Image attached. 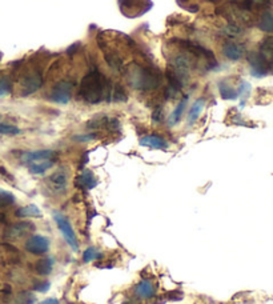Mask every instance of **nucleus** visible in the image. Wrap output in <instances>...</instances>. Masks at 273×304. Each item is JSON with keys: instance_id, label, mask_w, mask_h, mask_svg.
Instances as JSON below:
<instances>
[{"instance_id": "9b49d317", "label": "nucleus", "mask_w": 273, "mask_h": 304, "mask_svg": "<svg viewBox=\"0 0 273 304\" xmlns=\"http://www.w3.org/2000/svg\"><path fill=\"white\" fill-rule=\"evenodd\" d=\"M35 229V225L29 221H20V223H16V224L11 225L8 229H7V236L9 239H20L25 235H28L29 232H32Z\"/></svg>"}, {"instance_id": "5701e85b", "label": "nucleus", "mask_w": 273, "mask_h": 304, "mask_svg": "<svg viewBox=\"0 0 273 304\" xmlns=\"http://www.w3.org/2000/svg\"><path fill=\"white\" fill-rule=\"evenodd\" d=\"M35 302H36V296L29 291H23L17 294L16 299H15V304H33Z\"/></svg>"}, {"instance_id": "ddd939ff", "label": "nucleus", "mask_w": 273, "mask_h": 304, "mask_svg": "<svg viewBox=\"0 0 273 304\" xmlns=\"http://www.w3.org/2000/svg\"><path fill=\"white\" fill-rule=\"evenodd\" d=\"M135 295L141 300H148L155 298L156 295V288L153 286V283L151 280L143 279L140 283H137V286L135 287Z\"/></svg>"}, {"instance_id": "7c9ffc66", "label": "nucleus", "mask_w": 273, "mask_h": 304, "mask_svg": "<svg viewBox=\"0 0 273 304\" xmlns=\"http://www.w3.org/2000/svg\"><path fill=\"white\" fill-rule=\"evenodd\" d=\"M40 304H60V302L58 299H55V298H48V299L43 300Z\"/></svg>"}, {"instance_id": "0eeeda50", "label": "nucleus", "mask_w": 273, "mask_h": 304, "mask_svg": "<svg viewBox=\"0 0 273 304\" xmlns=\"http://www.w3.org/2000/svg\"><path fill=\"white\" fill-rule=\"evenodd\" d=\"M257 54L267 67L268 74L273 75V36H268L261 42Z\"/></svg>"}, {"instance_id": "f3484780", "label": "nucleus", "mask_w": 273, "mask_h": 304, "mask_svg": "<svg viewBox=\"0 0 273 304\" xmlns=\"http://www.w3.org/2000/svg\"><path fill=\"white\" fill-rule=\"evenodd\" d=\"M54 264L55 260L54 258H51V256L50 258L40 259V260H37L36 264H35V271L42 276L50 275L52 270H54Z\"/></svg>"}, {"instance_id": "2eb2a0df", "label": "nucleus", "mask_w": 273, "mask_h": 304, "mask_svg": "<svg viewBox=\"0 0 273 304\" xmlns=\"http://www.w3.org/2000/svg\"><path fill=\"white\" fill-rule=\"evenodd\" d=\"M119 3H120V8L125 16H127L128 11H133L135 7L141 9V12L143 13L147 12V11L151 8V7H147V5H145V3H149V0H119Z\"/></svg>"}, {"instance_id": "a211bd4d", "label": "nucleus", "mask_w": 273, "mask_h": 304, "mask_svg": "<svg viewBox=\"0 0 273 304\" xmlns=\"http://www.w3.org/2000/svg\"><path fill=\"white\" fill-rule=\"evenodd\" d=\"M257 27H259V29H261L263 32H273V12L272 11H269V9H267V11H264V12L261 13L260 16V20H259V23H257Z\"/></svg>"}, {"instance_id": "b1692460", "label": "nucleus", "mask_w": 273, "mask_h": 304, "mask_svg": "<svg viewBox=\"0 0 273 304\" xmlns=\"http://www.w3.org/2000/svg\"><path fill=\"white\" fill-rule=\"evenodd\" d=\"M101 258V254L100 251H97L95 247H88L87 250L83 252V262L84 263H90V262H95L97 259Z\"/></svg>"}, {"instance_id": "7ed1b4c3", "label": "nucleus", "mask_w": 273, "mask_h": 304, "mask_svg": "<svg viewBox=\"0 0 273 304\" xmlns=\"http://www.w3.org/2000/svg\"><path fill=\"white\" fill-rule=\"evenodd\" d=\"M54 219L55 221H56V224H58V228L59 231L62 232V235L64 236V239H66V242L68 243V246L72 248V251H79V242H78V238H76V235H75V231L74 228H72V225H71V221L70 219L66 216V215H63L62 212H58V211H55L54 212Z\"/></svg>"}, {"instance_id": "4468645a", "label": "nucleus", "mask_w": 273, "mask_h": 304, "mask_svg": "<svg viewBox=\"0 0 273 304\" xmlns=\"http://www.w3.org/2000/svg\"><path fill=\"white\" fill-rule=\"evenodd\" d=\"M97 184V180H96L93 172L90 171V170H84L76 179V186L79 188H83V190H92V188L96 187Z\"/></svg>"}, {"instance_id": "9d476101", "label": "nucleus", "mask_w": 273, "mask_h": 304, "mask_svg": "<svg viewBox=\"0 0 273 304\" xmlns=\"http://www.w3.org/2000/svg\"><path fill=\"white\" fill-rule=\"evenodd\" d=\"M55 152L52 150H37L31 151V152H24L21 155V162L29 166L32 163L42 162V160H48V159H54Z\"/></svg>"}, {"instance_id": "39448f33", "label": "nucleus", "mask_w": 273, "mask_h": 304, "mask_svg": "<svg viewBox=\"0 0 273 304\" xmlns=\"http://www.w3.org/2000/svg\"><path fill=\"white\" fill-rule=\"evenodd\" d=\"M42 86H43L42 74L37 71V70H33V71L25 74L24 78H23L20 82L21 96L32 95L33 92H36Z\"/></svg>"}, {"instance_id": "423d86ee", "label": "nucleus", "mask_w": 273, "mask_h": 304, "mask_svg": "<svg viewBox=\"0 0 273 304\" xmlns=\"http://www.w3.org/2000/svg\"><path fill=\"white\" fill-rule=\"evenodd\" d=\"M50 239L43 235H33L25 242V250L33 255H43L50 250Z\"/></svg>"}, {"instance_id": "c85d7f7f", "label": "nucleus", "mask_w": 273, "mask_h": 304, "mask_svg": "<svg viewBox=\"0 0 273 304\" xmlns=\"http://www.w3.org/2000/svg\"><path fill=\"white\" fill-rule=\"evenodd\" d=\"M96 133H87V135H76V136H74V140H76V142H92V140H95L96 139Z\"/></svg>"}, {"instance_id": "aec40b11", "label": "nucleus", "mask_w": 273, "mask_h": 304, "mask_svg": "<svg viewBox=\"0 0 273 304\" xmlns=\"http://www.w3.org/2000/svg\"><path fill=\"white\" fill-rule=\"evenodd\" d=\"M219 91H220V96L225 100H235L239 98L237 90L232 88V86H229L227 82H220Z\"/></svg>"}, {"instance_id": "f03ea898", "label": "nucleus", "mask_w": 273, "mask_h": 304, "mask_svg": "<svg viewBox=\"0 0 273 304\" xmlns=\"http://www.w3.org/2000/svg\"><path fill=\"white\" fill-rule=\"evenodd\" d=\"M125 75L128 83L136 90L151 91L162 84V75L153 67H143L137 63H132L127 67Z\"/></svg>"}, {"instance_id": "393cba45", "label": "nucleus", "mask_w": 273, "mask_h": 304, "mask_svg": "<svg viewBox=\"0 0 273 304\" xmlns=\"http://www.w3.org/2000/svg\"><path fill=\"white\" fill-rule=\"evenodd\" d=\"M20 132V129L15 127V125L0 123V133H1V135H11V136H13V135H19Z\"/></svg>"}, {"instance_id": "f257e3e1", "label": "nucleus", "mask_w": 273, "mask_h": 304, "mask_svg": "<svg viewBox=\"0 0 273 304\" xmlns=\"http://www.w3.org/2000/svg\"><path fill=\"white\" fill-rule=\"evenodd\" d=\"M113 86L99 71L88 72L82 79L79 95L90 104H99L101 101L111 103Z\"/></svg>"}, {"instance_id": "c756f323", "label": "nucleus", "mask_w": 273, "mask_h": 304, "mask_svg": "<svg viewBox=\"0 0 273 304\" xmlns=\"http://www.w3.org/2000/svg\"><path fill=\"white\" fill-rule=\"evenodd\" d=\"M51 283L50 282H37L35 286H33V290L36 292H47L50 290Z\"/></svg>"}, {"instance_id": "20e7f679", "label": "nucleus", "mask_w": 273, "mask_h": 304, "mask_svg": "<svg viewBox=\"0 0 273 304\" xmlns=\"http://www.w3.org/2000/svg\"><path fill=\"white\" fill-rule=\"evenodd\" d=\"M72 88L74 83L68 80H62L52 87L50 94V99L58 104H68L72 98Z\"/></svg>"}, {"instance_id": "2f4dec72", "label": "nucleus", "mask_w": 273, "mask_h": 304, "mask_svg": "<svg viewBox=\"0 0 273 304\" xmlns=\"http://www.w3.org/2000/svg\"><path fill=\"white\" fill-rule=\"evenodd\" d=\"M124 304H131V303H124Z\"/></svg>"}, {"instance_id": "1a4fd4ad", "label": "nucleus", "mask_w": 273, "mask_h": 304, "mask_svg": "<svg viewBox=\"0 0 273 304\" xmlns=\"http://www.w3.org/2000/svg\"><path fill=\"white\" fill-rule=\"evenodd\" d=\"M221 52L227 59L232 60V62H237L240 60L245 54V47L240 43L236 42H227L223 44Z\"/></svg>"}, {"instance_id": "4be33fe9", "label": "nucleus", "mask_w": 273, "mask_h": 304, "mask_svg": "<svg viewBox=\"0 0 273 304\" xmlns=\"http://www.w3.org/2000/svg\"><path fill=\"white\" fill-rule=\"evenodd\" d=\"M16 216L19 217H39L42 216V211L40 208H37L35 204L25 205L21 207L16 211Z\"/></svg>"}, {"instance_id": "cd10ccee", "label": "nucleus", "mask_w": 273, "mask_h": 304, "mask_svg": "<svg viewBox=\"0 0 273 304\" xmlns=\"http://www.w3.org/2000/svg\"><path fill=\"white\" fill-rule=\"evenodd\" d=\"M11 92V82L7 76H1L0 78V96L8 95Z\"/></svg>"}, {"instance_id": "dca6fc26", "label": "nucleus", "mask_w": 273, "mask_h": 304, "mask_svg": "<svg viewBox=\"0 0 273 304\" xmlns=\"http://www.w3.org/2000/svg\"><path fill=\"white\" fill-rule=\"evenodd\" d=\"M186 104H188V95L184 96V98L179 101L176 108H175L174 111H172V113L168 116V124H170L171 127H174V125H176L179 121H180L182 113H184V111H185L186 108Z\"/></svg>"}, {"instance_id": "412c9836", "label": "nucleus", "mask_w": 273, "mask_h": 304, "mask_svg": "<svg viewBox=\"0 0 273 304\" xmlns=\"http://www.w3.org/2000/svg\"><path fill=\"white\" fill-rule=\"evenodd\" d=\"M204 99L201 98V99H197L196 101H194L193 104H192V107L189 108V113H188V121H189V124H193L194 121L197 120L200 117V113H201V111H203L204 108Z\"/></svg>"}, {"instance_id": "6e6552de", "label": "nucleus", "mask_w": 273, "mask_h": 304, "mask_svg": "<svg viewBox=\"0 0 273 304\" xmlns=\"http://www.w3.org/2000/svg\"><path fill=\"white\" fill-rule=\"evenodd\" d=\"M47 183H48V187H50L51 191L55 192V194L66 192L67 184H68L67 172L63 171V170H59V171L54 172V174L47 179Z\"/></svg>"}, {"instance_id": "bb28decb", "label": "nucleus", "mask_w": 273, "mask_h": 304, "mask_svg": "<svg viewBox=\"0 0 273 304\" xmlns=\"http://www.w3.org/2000/svg\"><path fill=\"white\" fill-rule=\"evenodd\" d=\"M15 203V196L8 191L0 190V205H9Z\"/></svg>"}, {"instance_id": "f8f14e48", "label": "nucleus", "mask_w": 273, "mask_h": 304, "mask_svg": "<svg viewBox=\"0 0 273 304\" xmlns=\"http://www.w3.org/2000/svg\"><path fill=\"white\" fill-rule=\"evenodd\" d=\"M139 143H140V146L148 147L152 150H167L170 147L166 139L159 136V135H145V136L140 138Z\"/></svg>"}, {"instance_id": "a878e982", "label": "nucleus", "mask_w": 273, "mask_h": 304, "mask_svg": "<svg viewBox=\"0 0 273 304\" xmlns=\"http://www.w3.org/2000/svg\"><path fill=\"white\" fill-rule=\"evenodd\" d=\"M241 28L236 24H228L225 28L223 29V33L225 36H229V38H236L239 35H241Z\"/></svg>"}, {"instance_id": "6ab92c4d", "label": "nucleus", "mask_w": 273, "mask_h": 304, "mask_svg": "<svg viewBox=\"0 0 273 304\" xmlns=\"http://www.w3.org/2000/svg\"><path fill=\"white\" fill-rule=\"evenodd\" d=\"M54 166V159H48V160H42V162H36L29 164L28 170L33 175H42L47 170H50Z\"/></svg>"}]
</instances>
